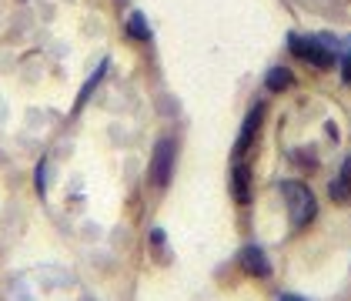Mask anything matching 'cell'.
Here are the masks:
<instances>
[{
    "label": "cell",
    "instance_id": "6da1fadb",
    "mask_svg": "<svg viewBox=\"0 0 351 301\" xmlns=\"http://www.w3.org/2000/svg\"><path fill=\"white\" fill-rule=\"evenodd\" d=\"M281 194H285V204H288V211H291V224H295V228H304L308 221H315L318 204H315V194H311L308 184L285 181V184H281Z\"/></svg>",
    "mask_w": 351,
    "mask_h": 301
},
{
    "label": "cell",
    "instance_id": "9c48e42d",
    "mask_svg": "<svg viewBox=\"0 0 351 301\" xmlns=\"http://www.w3.org/2000/svg\"><path fill=\"white\" fill-rule=\"evenodd\" d=\"M164 241H167V238H164V231L161 228H154V231H151V248H154L161 258H164Z\"/></svg>",
    "mask_w": 351,
    "mask_h": 301
},
{
    "label": "cell",
    "instance_id": "3957f363",
    "mask_svg": "<svg viewBox=\"0 0 351 301\" xmlns=\"http://www.w3.org/2000/svg\"><path fill=\"white\" fill-rule=\"evenodd\" d=\"M171 171H174V141L164 137V141H158V147L151 154V171H147L151 174V184L154 188H167Z\"/></svg>",
    "mask_w": 351,
    "mask_h": 301
},
{
    "label": "cell",
    "instance_id": "277c9868",
    "mask_svg": "<svg viewBox=\"0 0 351 301\" xmlns=\"http://www.w3.org/2000/svg\"><path fill=\"white\" fill-rule=\"evenodd\" d=\"M261 117H265V104H254L251 108V114L244 117V124H241V134H238V144H234V158L241 161V154L251 147V141L258 137V128H261Z\"/></svg>",
    "mask_w": 351,
    "mask_h": 301
},
{
    "label": "cell",
    "instance_id": "ba28073f",
    "mask_svg": "<svg viewBox=\"0 0 351 301\" xmlns=\"http://www.w3.org/2000/svg\"><path fill=\"white\" fill-rule=\"evenodd\" d=\"M128 34L137 37V40H147V37H151V30L144 24V14H131V17H128Z\"/></svg>",
    "mask_w": 351,
    "mask_h": 301
},
{
    "label": "cell",
    "instance_id": "8992f818",
    "mask_svg": "<svg viewBox=\"0 0 351 301\" xmlns=\"http://www.w3.org/2000/svg\"><path fill=\"white\" fill-rule=\"evenodd\" d=\"M231 191H234V201L238 204H247L251 201V174H247V165L238 161L231 167Z\"/></svg>",
    "mask_w": 351,
    "mask_h": 301
},
{
    "label": "cell",
    "instance_id": "5b68a950",
    "mask_svg": "<svg viewBox=\"0 0 351 301\" xmlns=\"http://www.w3.org/2000/svg\"><path fill=\"white\" fill-rule=\"evenodd\" d=\"M241 268L247 274H254V278H265V274L271 272V268H268V258H265V251H261L258 245L241 248Z\"/></svg>",
    "mask_w": 351,
    "mask_h": 301
},
{
    "label": "cell",
    "instance_id": "7a4b0ae2",
    "mask_svg": "<svg viewBox=\"0 0 351 301\" xmlns=\"http://www.w3.org/2000/svg\"><path fill=\"white\" fill-rule=\"evenodd\" d=\"M288 47H291V54H298L301 60H308V64H315V67H322V71H328V67L335 64V57H338L322 37H301V34H291V37H288Z\"/></svg>",
    "mask_w": 351,
    "mask_h": 301
},
{
    "label": "cell",
    "instance_id": "52a82bcc",
    "mask_svg": "<svg viewBox=\"0 0 351 301\" xmlns=\"http://www.w3.org/2000/svg\"><path fill=\"white\" fill-rule=\"evenodd\" d=\"M265 84H268V91H288V87L295 84V74H291L288 67H271Z\"/></svg>",
    "mask_w": 351,
    "mask_h": 301
},
{
    "label": "cell",
    "instance_id": "30bf717a",
    "mask_svg": "<svg viewBox=\"0 0 351 301\" xmlns=\"http://www.w3.org/2000/svg\"><path fill=\"white\" fill-rule=\"evenodd\" d=\"M338 64H341V74H345V84H351V57L338 54Z\"/></svg>",
    "mask_w": 351,
    "mask_h": 301
},
{
    "label": "cell",
    "instance_id": "8fae6325",
    "mask_svg": "<svg viewBox=\"0 0 351 301\" xmlns=\"http://www.w3.org/2000/svg\"><path fill=\"white\" fill-rule=\"evenodd\" d=\"M341 54L351 57V40H345V44H341Z\"/></svg>",
    "mask_w": 351,
    "mask_h": 301
},
{
    "label": "cell",
    "instance_id": "7c38bea8",
    "mask_svg": "<svg viewBox=\"0 0 351 301\" xmlns=\"http://www.w3.org/2000/svg\"><path fill=\"white\" fill-rule=\"evenodd\" d=\"M281 301H301V298H295V295H281Z\"/></svg>",
    "mask_w": 351,
    "mask_h": 301
}]
</instances>
